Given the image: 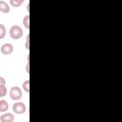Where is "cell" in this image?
I'll list each match as a JSON object with an SVG mask.
<instances>
[{"mask_svg": "<svg viewBox=\"0 0 122 122\" xmlns=\"http://www.w3.org/2000/svg\"><path fill=\"white\" fill-rule=\"evenodd\" d=\"M10 36L14 40L21 38L23 36V29L18 25L11 26L10 29Z\"/></svg>", "mask_w": 122, "mask_h": 122, "instance_id": "1", "label": "cell"}, {"mask_svg": "<svg viewBox=\"0 0 122 122\" xmlns=\"http://www.w3.org/2000/svg\"><path fill=\"white\" fill-rule=\"evenodd\" d=\"M10 97L14 101H18L22 97V90L18 86H13L10 90Z\"/></svg>", "mask_w": 122, "mask_h": 122, "instance_id": "2", "label": "cell"}, {"mask_svg": "<svg viewBox=\"0 0 122 122\" xmlns=\"http://www.w3.org/2000/svg\"><path fill=\"white\" fill-rule=\"evenodd\" d=\"M26 110H27V107L23 102L17 101L12 105V111L16 114H23L26 112Z\"/></svg>", "mask_w": 122, "mask_h": 122, "instance_id": "3", "label": "cell"}, {"mask_svg": "<svg viewBox=\"0 0 122 122\" xmlns=\"http://www.w3.org/2000/svg\"><path fill=\"white\" fill-rule=\"evenodd\" d=\"M0 51L4 55H10L13 51V46L11 44H10V43H5V44H3L1 46Z\"/></svg>", "mask_w": 122, "mask_h": 122, "instance_id": "4", "label": "cell"}, {"mask_svg": "<svg viewBox=\"0 0 122 122\" xmlns=\"http://www.w3.org/2000/svg\"><path fill=\"white\" fill-rule=\"evenodd\" d=\"M14 120V116L10 112H6L0 116V121L2 122H12Z\"/></svg>", "mask_w": 122, "mask_h": 122, "instance_id": "5", "label": "cell"}, {"mask_svg": "<svg viewBox=\"0 0 122 122\" xmlns=\"http://www.w3.org/2000/svg\"><path fill=\"white\" fill-rule=\"evenodd\" d=\"M10 10V5L3 1V0H0V11L3 12V13H9Z\"/></svg>", "mask_w": 122, "mask_h": 122, "instance_id": "6", "label": "cell"}, {"mask_svg": "<svg viewBox=\"0 0 122 122\" xmlns=\"http://www.w3.org/2000/svg\"><path fill=\"white\" fill-rule=\"evenodd\" d=\"M9 110V103L4 100L1 99L0 100V112H6Z\"/></svg>", "mask_w": 122, "mask_h": 122, "instance_id": "7", "label": "cell"}, {"mask_svg": "<svg viewBox=\"0 0 122 122\" xmlns=\"http://www.w3.org/2000/svg\"><path fill=\"white\" fill-rule=\"evenodd\" d=\"M24 1L25 0H10V4L11 7L17 8V7H20L24 3Z\"/></svg>", "mask_w": 122, "mask_h": 122, "instance_id": "8", "label": "cell"}, {"mask_svg": "<svg viewBox=\"0 0 122 122\" xmlns=\"http://www.w3.org/2000/svg\"><path fill=\"white\" fill-rule=\"evenodd\" d=\"M6 33H7V29H6L5 25L0 24V40L6 36Z\"/></svg>", "mask_w": 122, "mask_h": 122, "instance_id": "9", "label": "cell"}, {"mask_svg": "<svg viewBox=\"0 0 122 122\" xmlns=\"http://www.w3.org/2000/svg\"><path fill=\"white\" fill-rule=\"evenodd\" d=\"M22 88H23V90H24L25 92L28 93V92H30V80H29V79H27V80H25V81L23 82Z\"/></svg>", "mask_w": 122, "mask_h": 122, "instance_id": "10", "label": "cell"}, {"mask_svg": "<svg viewBox=\"0 0 122 122\" xmlns=\"http://www.w3.org/2000/svg\"><path fill=\"white\" fill-rule=\"evenodd\" d=\"M23 26L29 30L30 29V16L29 15H26L24 18H23Z\"/></svg>", "mask_w": 122, "mask_h": 122, "instance_id": "11", "label": "cell"}, {"mask_svg": "<svg viewBox=\"0 0 122 122\" xmlns=\"http://www.w3.org/2000/svg\"><path fill=\"white\" fill-rule=\"evenodd\" d=\"M7 93H8V90H7L6 86H0V98L7 95Z\"/></svg>", "mask_w": 122, "mask_h": 122, "instance_id": "12", "label": "cell"}, {"mask_svg": "<svg viewBox=\"0 0 122 122\" xmlns=\"http://www.w3.org/2000/svg\"><path fill=\"white\" fill-rule=\"evenodd\" d=\"M0 86H6V79L3 76H0Z\"/></svg>", "mask_w": 122, "mask_h": 122, "instance_id": "13", "label": "cell"}, {"mask_svg": "<svg viewBox=\"0 0 122 122\" xmlns=\"http://www.w3.org/2000/svg\"><path fill=\"white\" fill-rule=\"evenodd\" d=\"M29 40H30V36L28 35V36H27V40H26V49H27V50L30 49V46H29Z\"/></svg>", "mask_w": 122, "mask_h": 122, "instance_id": "14", "label": "cell"}, {"mask_svg": "<svg viewBox=\"0 0 122 122\" xmlns=\"http://www.w3.org/2000/svg\"><path fill=\"white\" fill-rule=\"evenodd\" d=\"M26 71H27L28 73L30 72V70H29V62L27 63V66H26Z\"/></svg>", "mask_w": 122, "mask_h": 122, "instance_id": "15", "label": "cell"}]
</instances>
